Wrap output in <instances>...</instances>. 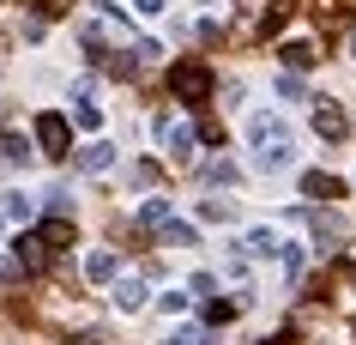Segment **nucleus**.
Listing matches in <instances>:
<instances>
[{
    "label": "nucleus",
    "instance_id": "obj_1",
    "mask_svg": "<svg viewBox=\"0 0 356 345\" xmlns=\"http://www.w3.org/2000/svg\"><path fill=\"white\" fill-rule=\"evenodd\" d=\"M169 91L181 97V103H206L211 97V67L206 61H175L169 67Z\"/></svg>",
    "mask_w": 356,
    "mask_h": 345
},
{
    "label": "nucleus",
    "instance_id": "obj_2",
    "mask_svg": "<svg viewBox=\"0 0 356 345\" xmlns=\"http://www.w3.org/2000/svg\"><path fill=\"white\" fill-rule=\"evenodd\" d=\"M37 146H42L49 158H67V152H73V121H67V115H55V109L37 115Z\"/></svg>",
    "mask_w": 356,
    "mask_h": 345
},
{
    "label": "nucleus",
    "instance_id": "obj_3",
    "mask_svg": "<svg viewBox=\"0 0 356 345\" xmlns=\"http://www.w3.org/2000/svg\"><path fill=\"white\" fill-rule=\"evenodd\" d=\"M109 303L121 309V315H139V309L151 303V285L139 279V273H115V291H109Z\"/></svg>",
    "mask_w": 356,
    "mask_h": 345
},
{
    "label": "nucleus",
    "instance_id": "obj_4",
    "mask_svg": "<svg viewBox=\"0 0 356 345\" xmlns=\"http://www.w3.org/2000/svg\"><path fill=\"white\" fill-rule=\"evenodd\" d=\"M157 139H163V152H169V158H188L193 146H200V134H193L188 121H169V115L157 121Z\"/></svg>",
    "mask_w": 356,
    "mask_h": 345
},
{
    "label": "nucleus",
    "instance_id": "obj_5",
    "mask_svg": "<svg viewBox=\"0 0 356 345\" xmlns=\"http://www.w3.org/2000/svg\"><path fill=\"white\" fill-rule=\"evenodd\" d=\"M254 170H260V176L290 170V139H266V146H254Z\"/></svg>",
    "mask_w": 356,
    "mask_h": 345
},
{
    "label": "nucleus",
    "instance_id": "obj_6",
    "mask_svg": "<svg viewBox=\"0 0 356 345\" xmlns=\"http://www.w3.org/2000/svg\"><path fill=\"white\" fill-rule=\"evenodd\" d=\"M314 128H320V139H344V109H338L332 97H314Z\"/></svg>",
    "mask_w": 356,
    "mask_h": 345
},
{
    "label": "nucleus",
    "instance_id": "obj_7",
    "mask_svg": "<svg viewBox=\"0 0 356 345\" xmlns=\"http://www.w3.org/2000/svg\"><path fill=\"white\" fill-rule=\"evenodd\" d=\"M13 254H19V267H24V273H49V243H42V236H31V230L13 243Z\"/></svg>",
    "mask_w": 356,
    "mask_h": 345
},
{
    "label": "nucleus",
    "instance_id": "obj_8",
    "mask_svg": "<svg viewBox=\"0 0 356 345\" xmlns=\"http://www.w3.org/2000/svg\"><path fill=\"white\" fill-rule=\"evenodd\" d=\"M278 249H284V243H278V230H272V224H254L242 236V254H248V261H266V254H278Z\"/></svg>",
    "mask_w": 356,
    "mask_h": 345
},
{
    "label": "nucleus",
    "instance_id": "obj_9",
    "mask_svg": "<svg viewBox=\"0 0 356 345\" xmlns=\"http://www.w3.org/2000/svg\"><path fill=\"white\" fill-rule=\"evenodd\" d=\"M79 170H85V176H109L115 170V146H109V139H91V146L79 152Z\"/></svg>",
    "mask_w": 356,
    "mask_h": 345
},
{
    "label": "nucleus",
    "instance_id": "obj_10",
    "mask_svg": "<svg viewBox=\"0 0 356 345\" xmlns=\"http://www.w3.org/2000/svg\"><path fill=\"white\" fill-rule=\"evenodd\" d=\"M115 273H121L115 249H91L85 254V279H91V285H115Z\"/></svg>",
    "mask_w": 356,
    "mask_h": 345
},
{
    "label": "nucleus",
    "instance_id": "obj_11",
    "mask_svg": "<svg viewBox=\"0 0 356 345\" xmlns=\"http://www.w3.org/2000/svg\"><path fill=\"white\" fill-rule=\"evenodd\" d=\"M248 139H254V146H266V139H284V121L272 109H254L248 115Z\"/></svg>",
    "mask_w": 356,
    "mask_h": 345
},
{
    "label": "nucleus",
    "instance_id": "obj_12",
    "mask_svg": "<svg viewBox=\"0 0 356 345\" xmlns=\"http://www.w3.org/2000/svg\"><path fill=\"white\" fill-rule=\"evenodd\" d=\"M302 194H308V200H338V194H344V182H338V176H326V170H308V176H302Z\"/></svg>",
    "mask_w": 356,
    "mask_h": 345
},
{
    "label": "nucleus",
    "instance_id": "obj_13",
    "mask_svg": "<svg viewBox=\"0 0 356 345\" xmlns=\"http://www.w3.org/2000/svg\"><path fill=\"white\" fill-rule=\"evenodd\" d=\"M0 218H13V224H31V218H37V200H31V194H6V200H0Z\"/></svg>",
    "mask_w": 356,
    "mask_h": 345
},
{
    "label": "nucleus",
    "instance_id": "obj_14",
    "mask_svg": "<svg viewBox=\"0 0 356 345\" xmlns=\"http://www.w3.org/2000/svg\"><path fill=\"white\" fill-rule=\"evenodd\" d=\"M37 236L49 243V249H67V243H73V218H67V212H55V218H49V224H42Z\"/></svg>",
    "mask_w": 356,
    "mask_h": 345
},
{
    "label": "nucleus",
    "instance_id": "obj_15",
    "mask_svg": "<svg viewBox=\"0 0 356 345\" xmlns=\"http://www.w3.org/2000/svg\"><path fill=\"white\" fill-rule=\"evenodd\" d=\"M169 218H175V212H169V200H163V194H151L145 206H139V224H145V230H157V224H169Z\"/></svg>",
    "mask_w": 356,
    "mask_h": 345
},
{
    "label": "nucleus",
    "instance_id": "obj_16",
    "mask_svg": "<svg viewBox=\"0 0 356 345\" xmlns=\"http://www.w3.org/2000/svg\"><path fill=\"white\" fill-rule=\"evenodd\" d=\"M278 55H284V67H314V61H320V49H314V43H284Z\"/></svg>",
    "mask_w": 356,
    "mask_h": 345
},
{
    "label": "nucleus",
    "instance_id": "obj_17",
    "mask_svg": "<svg viewBox=\"0 0 356 345\" xmlns=\"http://www.w3.org/2000/svg\"><path fill=\"white\" fill-rule=\"evenodd\" d=\"M73 128H85V134H97V128H103V109H97L91 97H79V103H73Z\"/></svg>",
    "mask_w": 356,
    "mask_h": 345
},
{
    "label": "nucleus",
    "instance_id": "obj_18",
    "mask_svg": "<svg viewBox=\"0 0 356 345\" xmlns=\"http://www.w3.org/2000/svg\"><path fill=\"white\" fill-rule=\"evenodd\" d=\"M200 218L206 224H236V200H200Z\"/></svg>",
    "mask_w": 356,
    "mask_h": 345
},
{
    "label": "nucleus",
    "instance_id": "obj_19",
    "mask_svg": "<svg viewBox=\"0 0 356 345\" xmlns=\"http://www.w3.org/2000/svg\"><path fill=\"white\" fill-rule=\"evenodd\" d=\"M0 158H6V164H31V139L24 134H0Z\"/></svg>",
    "mask_w": 356,
    "mask_h": 345
},
{
    "label": "nucleus",
    "instance_id": "obj_20",
    "mask_svg": "<svg viewBox=\"0 0 356 345\" xmlns=\"http://www.w3.org/2000/svg\"><path fill=\"white\" fill-rule=\"evenodd\" d=\"M157 236H163V243H175V249H193V224H181V218L157 224Z\"/></svg>",
    "mask_w": 356,
    "mask_h": 345
},
{
    "label": "nucleus",
    "instance_id": "obj_21",
    "mask_svg": "<svg viewBox=\"0 0 356 345\" xmlns=\"http://www.w3.org/2000/svg\"><path fill=\"white\" fill-rule=\"evenodd\" d=\"M242 315V297H211L206 303V321H236Z\"/></svg>",
    "mask_w": 356,
    "mask_h": 345
},
{
    "label": "nucleus",
    "instance_id": "obj_22",
    "mask_svg": "<svg viewBox=\"0 0 356 345\" xmlns=\"http://www.w3.org/2000/svg\"><path fill=\"white\" fill-rule=\"evenodd\" d=\"M314 236H320V243H338V236H344V218H338V212H320V218H314Z\"/></svg>",
    "mask_w": 356,
    "mask_h": 345
},
{
    "label": "nucleus",
    "instance_id": "obj_23",
    "mask_svg": "<svg viewBox=\"0 0 356 345\" xmlns=\"http://www.w3.org/2000/svg\"><path fill=\"white\" fill-rule=\"evenodd\" d=\"M188 303H193L188 291H163V297H157V309H163V315H181V309H188Z\"/></svg>",
    "mask_w": 356,
    "mask_h": 345
},
{
    "label": "nucleus",
    "instance_id": "obj_24",
    "mask_svg": "<svg viewBox=\"0 0 356 345\" xmlns=\"http://www.w3.org/2000/svg\"><path fill=\"white\" fill-rule=\"evenodd\" d=\"M0 279H6V285H19V279H24V267H19V254H0Z\"/></svg>",
    "mask_w": 356,
    "mask_h": 345
},
{
    "label": "nucleus",
    "instance_id": "obj_25",
    "mask_svg": "<svg viewBox=\"0 0 356 345\" xmlns=\"http://www.w3.org/2000/svg\"><path fill=\"white\" fill-rule=\"evenodd\" d=\"M206 182H236V164H224V158H218V164H206Z\"/></svg>",
    "mask_w": 356,
    "mask_h": 345
},
{
    "label": "nucleus",
    "instance_id": "obj_26",
    "mask_svg": "<svg viewBox=\"0 0 356 345\" xmlns=\"http://www.w3.org/2000/svg\"><path fill=\"white\" fill-rule=\"evenodd\" d=\"M163 345H200V333L193 327H175V333H163Z\"/></svg>",
    "mask_w": 356,
    "mask_h": 345
},
{
    "label": "nucleus",
    "instance_id": "obj_27",
    "mask_svg": "<svg viewBox=\"0 0 356 345\" xmlns=\"http://www.w3.org/2000/svg\"><path fill=\"white\" fill-rule=\"evenodd\" d=\"M133 13H139V19H157V13H163V0H133Z\"/></svg>",
    "mask_w": 356,
    "mask_h": 345
},
{
    "label": "nucleus",
    "instance_id": "obj_28",
    "mask_svg": "<svg viewBox=\"0 0 356 345\" xmlns=\"http://www.w3.org/2000/svg\"><path fill=\"white\" fill-rule=\"evenodd\" d=\"M350 55H356V31H350Z\"/></svg>",
    "mask_w": 356,
    "mask_h": 345
},
{
    "label": "nucleus",
    "instance_id": "obj_29",
    "mask_svg": "<svg viewBox=\"0 0 356 345\" xmlns=\"http://www.w3.org/2000/svg\"><path fill=\"white\" fill-rule=\"evenodd\" d=\"M200 6H218V0H200Z\"/></svg>",
    "mask_w": 356,
    "mask_h": 345
},
{
    "label": "nucleus",
    "instance_id": "obj_30",
    "mask_svg": "<svg viewBox=\"0 0 356 345\" xmlns=\"http://www.w3.org/2000/svg\"><path fill=\"white\" fill-rule=\"evenodd\" d=\"M0 224H6V218H0Z\"/></svg>",
    "mask_w": 356,
    "mask_h": 345
}]
</instances>
